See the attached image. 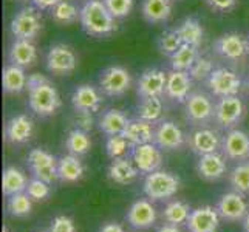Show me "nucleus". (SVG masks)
I'll list each match as a JSON object with an SVG mask.
<instances>
[{"instance_id":"35","label":"nucleus","mask_w":249,"mask_h":232,"mask_svg":"<svg viewBox=\"0 0 249 232\" xmlns=\"http://www.w3.org/2000/svg\"><path fill=\"white\" fill-rule=\"evenodd\" d=\"M65 147L71 155L82 157V155H87L90 152L91 140L87 132L81 130V128H73V130L68 132V135H67Z\"/></svg>"},{"instance_id":"26","label":"nucleus","mask_w":249,"mask_h":232,"mask_svg":"<svg viewBox=\"0 0 249 232\" xmlns=\"http://www.w3.org/2000/svg\"><path fill=\"white\" fill-rule=\"evenodd\" d=\"M108 178L116 184H130L133 183L140 175V170L136 167L133 161L124 158H116L111 160L108 166Z\"/></svg>"},{"instance_id":"57","label":"nucleus","mask_w":249,"mask_h":232,"mask_svg":"<svg viewBox=\"0 0 249 232\" xmlns=\"http://www.w3.org/2000/svg\"><path fill=\"white\" fill-rule=\"evenodd\" d=\"M42 232H50V231H42Z\"/></svg>"},{"instance_id":"21","label":"nucleus","mask_w":249,"mask_h":232,"mask_svg":"<svg viewBox=\"0 0 249 232\" xmlns=\"http://www.w3.org/2000/svg\"><path fill=\"white\" fill-rule=\"evenodd\" d=\"M221 144L223 140L212 128H198V130L192 132L191 136H189V147L196 155H200V157L201 155L218 152Z\"/></svg>"},{"instance_id":"22","label":"nucleus","mask_w":249,"mask_h":232,"mask_svg":"<svg viewBox=\"0 0 249 232\" xmlns=\"http://www.w3.org/2000/svg\"><path fill=\"white\" fill-rule=\"evenodd\" d=\"M226 170V161L218 152L201 155L198 158V162H196V172L206 181H218L220 178L225 177Z\"/></svg>"},{"instance_id":"38","label":"nucleus","mask_w":249,"mask_h":232,"mask_svg":"<svg viewBox=\"0 0 249 232\" xmlns=\"http://www.w3.org/2000/svg\"><path fill=\"white\" fill-rule=\"evenodd\" d=\"M6 209L13 217H25L28 215L33 209V200L28 196L27 192H19L11 196H8Z\"/></svg>"},{"instance_id":"6","label":"nucleus","mask_w":249,"mask_h":232,"mask_svg":"<svg viewBox=\"0 0 249 232\" xmlns=\"http://www.w3.org/2000/svg\"><path fill=\"white\" fill-rule=\"evenodd\" d=\"M132 87V76L124 67L111 65L99 74V90L107 96H123Z\"/></svg>"},{"instance_id":"47","label":"nucleus","mask_w":249,"mask_h":232,"mask_svg":"<svg viewBox=\"0 0 249 232\" xmlns=\"http://www.w3.org/2000/svg\"><path fill=\"white\" fill-rule=\"evenodd\" d=\"M237 2L238 0H206V3H208L211 10L217 13H228L234 10Z\"/></svg>"},{"instance_id":"24","label":"nucleus","mask_w":249,"mask_h":232,"mask_svg":"<svg viewBox=\"0 0 249 232\" xmlns=\"http://www.w3.org/2000/svg\"><path fill=\"white\" fill-rule=\"evenodd\" d=\"M8 57L13 65L28 68L37 61V48L28 39H14L8 51Z\"/></svg>"},{"instance_id":"51","label":"nucleus","mask_w":249,"mask_h":232,"mask_svg":"<svg viewBox=\"0 0 249 232\" xmlns=\"http://www.w3.org/2000/svg\"><path fill=\"white\" fill-rule=\"evenodd\" d=\"M157 232H181L178 229V226H175V225H164V226H161Z\"/></svg>"},{"instance_id":"55","label":"nucleus","mask_w":249,"mask_h":232,"mask_svg":"<svg viewBox=\"0 0 249 232\" xmlns=\"http://www.w3.org/2000/svg\"><path fill=\"white\" fill-rule=\"evenodd\" d=\"M248 93H249V82H248Z\"/></svg>"},{"instance_id":"4","label":"nucleus","mask_w":249,"mask_h":232,"mask_svg":"<svg viewBox=\"0 0 249 232\" xmlns=\"http://www.w3.org/2000/svg\"><path fill=\"white\" fill-rule=\"evenodd\" d=\"M10 31L14 39L34 40L42 31V16L36 6H25L17 11L10 23Z\"/></svg>"},{"instance_id":"20","label":"nucleus","mask_w":249,"mask_h":232,"mask_svg":"<svg viewBox=\"0 0 249 232\" xmlns=\"http://www.w3.org/2000/svg\"><path fill=\"white\" fill-rule=\"evenodd\" d=\"M34 132V123L28 115H16L5 127V136L10 144H25L31 140Z\"/></svg>"},{"instance_id":"41","label":"nucleus","mask_w":249,"mask_h":232,"mask_svg":"<svg viewBox=\"0 0 249 232\" xmlns=\"http://www.w3.org/2000/svg\"><path fill=\"white\" fill-rule=\"evenodd\" d=\"M234 191L240 194H249V162H243L232 169L229 175Z\"/></svg>"},{"instance_id":"2","label":"nucleus","mask_w":249,"mask_h":232,"mask_svg":"<svg viewBox=\"0 0 249 232\" xmlns=\"http://www.w3.org/2000/svg\"><path fill=\"white\" fill-rule=\"evenodd\" d=\"M179 189V178L170 172L155 170L145 175L142 191L145 196L153 201H162L172 198Z\"/></svg>"},{"instance_id":"50","label":"nucleus","mask_w":249,"mask_h":232,"mask_svg":"<svg viewBox=\"0 0 249 232\" xmlns=\"http://www.w3.org/2000/svg\"><path fill=\"white\" fill-rule=\"evenodd\" d=\"M98 232H125L123 226H119L118 223H107V225L102 226Z\"/></svg>"},{"instance_id":"11","label":"nucleus","mask_w":249,"mask_h":232,"mask_svg":"<svg viewBox=\"0 0 249 232\" xmlns=\"http://www.w3.org/2000/svg\"><path fill=\"white\" fill-rule=\"evenodd\" d=\"M166 82L167 73H164L160 68H147L140 76L136 82V94L140 99L145 98H161L166 94Z\"/></svg>"},{"instance_id":"29","label":"nucleus","mask_w":249,"mask_h":232,"mask_svg":"<svg viewBox=\"0 0 249 232\" xmlns=\"http://www.w3.org/2000/svg\"><path fill=\"white\" fill-rule=\"evenodd\" d=\"M127 123H128V118L124 111L118 108H110L102 113V116L98 121V125H99V130L104 135L113 136V135H123Z\"/></svg>"},{"instance_id":"45","label":"nucleus","mask_w":249,"mask_h":232,"mask_svg":"<svg viewBox=\"0 0 249 232\" xmlns=\"http://www.w3.org/2000/svg\"><path fill=\"white\" fill-rule=\"evenodd\" d=\"M50 232H76L74 221L70 217L65 215H57L53 223H51Z\"/></svg>"},{"instance_id":"58","label":"nucleus","mask_w":249,"mask_h":232,"mask_svg":"<svg viewBox=\"0 0 249 232\" xmlns=\"http://www.w3.org/2000/svg\"><path fill=\"white\" fill-rule=\"evenodd\" d=\"M19 2H22V0H19Z\"/></svg>"},{"instance_id":"53","label":"nucleus","mask_w":249,"mask_h":232,"mask_svg":"<svg viewBox=\"0 0 249 232\" xmlns=\"http://www.w3.org/2000/svg\"><path fill=\"white\" fill-rule=\"evenodd\" d=\"M246 45H248V53H249V36L246 37Z\"/></svg>"},{"instance_id":"52","label":"nucleus","mask_w":249,"mask_h":232,"mask_svg":"<svg viewBox=\"0 0 249 232\" xmlns=\"http://www.w3.org/2000/svg\"><path fill=\"white\" fill-rule=\"evenodd\" d=\"M243 231L249 232V212L246 214V217L243 218Z\"/></svg>"},{"instance_id":"28","label":"nucleus","mask_w":249,"mask_h":232,"mask_svg":"<svg viewBox=\"0 0 249 232\" xmlns=\"http://www.w3.org/2000/svg\"><path fill=\"white\" fill-rule=\"evenodd\" d=\"M28 76L25 74V68L17 65H6L2 73V87L5 93L17 94L27 90Z\"/></svg>"},{"instance_id":"59","label":"nucleus","mask_w":249,"mask_h":232,"mask_svg":"<svg viewBox=\"0 0 249 232\" xmlns=\"http://www.w3.org/2000/svg\"><path fill=\"white\" fill-rule=\"evenodd\" d=\"M248 160H249V158H248Z\"/></svg>"},{"instance_id":"33","label":"nucleus","mask_w":249,"mask_h":232,"mask_svg":"<svg viewBox=\"0 0 249 232\" xmlns=\"http://www.w3.org/2000/svg\"><path fill=\"white\" fill-rule=\"evenodd\" d=\"M198 57H200L198 47L183 44L181 47H179V50H177L169 59H170L172 70L189 71V70H191V67L195 64V61Z\"/></svg>"},{"instance_id":"19","label":"nucleus","mask_w":249,"mask_h":232,"mask_svg":"<svg viewBox=\"0 0 249 232\" xmlns=\"http://www.w3.org/2000/svg\"><path fill=\"white\" fill-rule=\"evenodd\" d=\"M192 82L194 79L189 74V71L172 70L170 73H167V82H166L167 98L179 102V104H184L186 99L191 96Z\"/></svg>"},{"instance_id":"42","label":"nucleus","mask_w":249,"mask_h":232,"mask_svg":"<svg viewBox=\"0 0 249 232\" xmlns=\"http://www.w3.org/2000/svg\"><path fill=\"white\" fill-rule=\"evenodd\" d=\"M213 70H215V68H213V64H212L211 59L200 56L195 61V64L191 67L189 74H191V77L194 81H208V77L212 74Z\"/></svg>"},{"instance_id":"23","label":"nucleus","mask_w":249,"mask_h":232,"mask_svg":"<svg viewBox=\"0 0 249 232\" xmlns=\"http://www.w3.org/2000/svg\"><path fill=\"white\" fill-rule=\"evenodd\" d=\"M127 221L135 229H149L157 221V211L149 200H138L127 211Z\"/></svg>"},{"instance_id":"32","label":"nucleus","mask_w":249,"mask_h":232,"mask_svg":"<svg viewBox=\"0 0 249 232\" xmlns=\"http://www.w3.org/2000/svg\"><path fill=\"white\" fill-rule=\"evenodd\" d=\"M27 184H28L27 175H25L20 169L10 166L3 170V177H2V192H3V195L11 196L14 194L25 192Z\"/></svg>"},{"instance_id":"56","label":"nucleus","mask_w":249,"mask_h":232,"mask_svg":"<svg viewBox=\"0 0 249 232\" xmlns=\"http://www.w3.org/2000/svg\"><path fill=\"white\" fill-rule=\"evenodd\" d=\"M82 2H89V0H82Z\"/></svg>"},{"instance_id":"30","label":"nucleus","mask_w":249,"mask_h":232,"mask_svg":"<svg viewBox=\"0 0 249 232\" xmlns=\"http://www.w3.org/2000/svg\"><path fill=\"white\" fill-rule=\"evenodd\" d=\"M175 30L178 33V36L181 37L183 44L194 45L198 48L201 47L203 39H204V28L196 17H186Z\"/></svg>"},{"instance_id":"43","label":"nucleus","mask_w":249,"mask_h":232,"mask_svg":"<svg viewBox=\"0 0 249 232\" xmlns=\"http://www.w3.org/2000/svg\"><path fill=\"white\" fill-rule=\"evenodd\" d=\"M25 192L28 194V196L33 201H42L48 198V195H50V183L42 181V179L33 177L31 179H28Z\"/></svg>"},{"instance_id":"36","label":"nucleus","mask_w":249,"mask_h":232,"mask_svg":"<svg viewBox=\"0 0 249 232\" xmlns=\"http://www.w3.org/2000/svg\"><path fill=\"white\" fill-rule=\"evenodd\" d=\"M136 115L149 123H157L162 115V101L161 98H145L141 99L136 107Z\"/></svg>"},{"instance_id":"31","label":"nucleus","mask_w":249,"mask_h":232,"mask_svg":"<svg viewBox=\"0 0 249 232\" xmlns=\"http://www.w3.org/2000/svg\"><path fill=\"white\" fill-rule=\"evenodd\" d=\"M57 175L64 183H78L84 177V164L76 155H65L57 162Z\"/></svg>"},{"instance_id":"54","label":"nucleus","mask_w":249,"mask_h":232,"mask_svg":"<svg viewBox=\"0 0 249 232\" xmlns=\"http://www.w3.org/2000/svg\"><path fill=\"white\" fill-rule=\"evenodd\" d=\"M2 232H10V231H8V228H6V226H3V228H2Z\"/></svg>"},{"instance_id":"27","label":"nucleus","mask_w":249,"mask_h":232,"mask_svg":"<svg viewBox=\"0 0 249 232\" xmlns=\"http://www.w3.org/2000/svg\"><path fill=\"white\" fill-rule=\"evenodd\" d=\"M141 13L152 25L166 23L172 16V0H142Z\"/></svg>"},{"instance_id":"40","label":"nucleus","mask_w":249,"mask_h":232,"mask_svg":"<svg viewBox=\"0 0 249 232\" xmlns=\"http://www.w3.org/2000/svg\"><path fill=\"white\" fill-rule=\"evenodd\" d=\"M181 45H183V40L178 36L177 30H166L157 40V47L160 50V53L169 57L174 54L177 50H179Z\"/></svg>"},{"instance_id":"25","label":"nucleus","mask_w":249,"mask_h":232,"mask_svg":"<svg viewBox=\"0 0 249 232\" xmlns=\"http://www.w3.org/2000/svg\"><path fill=\"white\" fill-rule=\"evenodd\" d=\"M123 135L130 141L132 145L153 143V140H155V128H153L152 123L136 116L128 119Z\"/></svg>"},{"instance_id":"10","label":"nucleus","mask_w":249,"mask_h":232,"mask_svg":"<svg viewBox=\"0 0 249 232\" xmlns=\"http://www.w3.org/2000/svg\"><path fill=\"white\" fill-rule=\"evenodd\" d=\"M245 116V104L243 101L238 98V94L232 96H223L215 102V113L213 119L221 127H234L238 124Z\"/></svg>"},{"instance_id":"7","label":"nucleus","mask_w":249,"mask_h":232,"mask_svg":"<svg viewBox=\"0 0 249 232\" xmlns=\"http://www.w3.org/2000/svg\"><path fill=\"white\" fill-rule=\"evenodd\" d=\"M184 113L187 121H191L195 125H204L213 118L215 104L206 93L195 91L191 93V96L184 102Z\"/></svg>"},{"instance_id":"12","label":"nucleus","mask_w":249,"mask_h":232,"mask_svg":"<svg viewBox=\"0 0 249 232\" xmlns=\"http://www.w3.org/2000/svg\"><path fill=\"white\" fill-rule=\"evenodd\" d=\"M213 51L226 61L237 62L248 53L246 37L238 33H226L213 42Z\"/></svg>"},{"instance_id":"18","label":"nucleus","mask_w":249,"mask_h":232,"mask_svg":"<svg viewBox=\"0 0 249 232\" xmlns=\"http://www.w3.org/2000/svg\"><path fill=\"white\" fill-rule=\"evenodd\" d=\"M221 149L225 157L232 161H242L249 158V136L243 130L232 128L223 138Z\"/></svg>"},{"instance_id":"15","label":"nucleus","mask_w":249,"mask_h":232,"mask_svg":"<svg viewBox=\"0 0 249 232\" xmlns=\"http://www.w3.org/2000/svg\"><path fill=\"white\" fill-rule=\"evenodd\" d=\"M220 218L217 209L211 206H201L191 212L186 225L189 232H217Z\"/></svg>"},{"instance_id":"17","label":"nucleus","mask_w":249,"mask_h":232,"mask_svg":"<svg viewBox=\"0 0 249 232\" xmlns=\"http://www.w3.org/2000/svg\"><path fill=\"white\" fill-rule=\"evenodd\" d=\"M102 104V94L101 91L90 84L78 85L71 94V106L74 111H87V113H94L98 111Z\"/></svg>"},{"instance_id":"48","label":"nucleus","mask_w":249,"mask_h":232,"mask_svg":"<svg viewBox=\"0 0 249 232\" xmlns=\"http://www.w3.org/2000/svg\"><path fill=\"white\" fill-rule=\"evenodd\" d=\"M48 82V79L44 76V74H40V73H33L28 76V84H27V90L30 89H34V87H37V85H42V84H45Z\"/></svg>"},{"instance_id":"44","label":"nucleus","mask_w":249,"mask_h":232,"mask_svg":"<svg viewBox=\"0 0 249 232\" xmlns=\"http://www.w3.org/2000/svg\"><path fill=\"white\" fill-rule=\"evenodd\" d=\"M115 19H124L133 10V0H102Z\"/></svg>"},{"instance_id":"34","label":"nucleus","mask_w":249,"mask_h":232,"mask_svg":"<svg viewBox=\"0 0 249 232\" xmlns=\"http://www.w3.org/2000/svg\"><path fill=\"white\" fill-rule=\"evenodd\" d=\"M51 11V19L59 25H71L79 20L81 8L71 0H61Z\"/></svg>"},{"instance_id":"37","label":"nucleus","mask_w":249,"mask_h":232,"mask_svg":"<svg viewBox=\"0 0 249 232\" xmlns=\"http://www.w3.org/2000/svg\"><path fill=\"white\" fill-rule=\"evenodd\" d=\"M191 206L184 201H172L166 206L164 212H162V218H164L169 225H181V223H186L189 215H191Z\"/></svg>"},{"instance_id":"46","label":"nucleus","mask_w":249,"mask_h":232,"mask_svg":"<svg viewBox=\"0 0 249 232\" xmlns=\"http://www.w3.org/2000/svg\"><path fill=\"white\" fill-rule=\"evenodd\" d=\"M76 128H81L84 132H90L93 125H94V119L91 113H87V111H76Z\"/></svg>"},{"instance_id":"5","label":"nucleus","mask_w":249,"mask_h":232,"mask_svg":"<svg viewBox=\"0 0 249 232\" xmlns=\"http://www.w3.org/2000/svg\"><path fill=\"white\" fill-rule=\"evenodd\" d=\"M47 70L57 76H68L71 74L76 67H78V56L74 50L67 44H54L51 45L47 57Z\"/></svg>"},{"instance_id":"3","label":"nucleus","mask_w":249,"mask_h":232,"mask_svg":"<svg viewBox=\"0 0 249 232\" xmlns=\"http://www.w3.org/2000/svg\"><path fill=\"white\" fill-rule=\"evenodd\" d=\"M28 106L40 118H47L56 113L61 107V96L59 91L50 81L28 90Z\"/></svg>"},{"instance_id":"8","label":"nucleus","mask_w":249,"mask_h":232,"mask_svg":"<svg viewBox=\"0 0 249 232\" xmlns=\"http://www.w3.org/2000/svg\"><path fill=\"white\" fill-rule=\"evenodd\" d=\"M57 162L56 157L44 149H33L28 153V167L33 177H36L42 181L54 183L59 178L57 175Z\"/></svg>"},{"instance_id":"14","label":"nucleus","mask_w":249,"mask_h":232,"mask_svg":"<svg viewBox=\"0 0 249 232\" xmlns=\"http://www.w3.org/2000/svg\"><path fill=\"white\" fill-rule=\"evenodd\" d=\"M161 150H179L186 143L184 132L174 121H162L155 128V140Z\"/></svg>"},{"instance_id":"9","label":"nucleus","mask_w":249,"mask_h":232,"mask_svg":"<svg viewBox=\"0 0 249 232\" xmlns=\"http://www.w3.org/2000/svg\"><path fill=\"white\" fill-rule=\"evenodd\" d=\"M206 84H208L209 90L218 98L232 96V94H238V91L242 90V77L225 67L215 68L208 77Z\"/></svg>"},{"instance_id":"16","label":"nucleus","mask_w":249,"mask_h":232,"mask_svg":"<svg viewBox=\"0 0 249 232\" xmlns=\"http://www.w3.org/2000/svg\"><path fill=\"white\" fill-rule=\"evenodd\" d=\"M217 211L220 214V217L226 221H238L243 220L248 214V203L243 198V194H240L237 191L228 192L225 195H221V198L218 200Z\"/></svg>"},{"instance_id":"13","label":"nucleus","mask_w":249,"mask_h":232,"mask_svg":"<svg viewBox=\"0 0 249 232\" xmlns=\"http://www.w3.org/2000/svg\"><path fill=\"white\" fill-rule=\"evenodd\" d=\"M132 158L141 174H152V172L160 170V167L162 164L161 149L155 143H145V144L133 145Z\"/></svg>"},{"instance_id":"39","label":"nucleus","mask_w":249,"mask_h":232,"mask_svg":"<svg viewBox=\"0 0 249 232\" xmlns=\"http://www.w3.org/2000/svg\"><path fill=\"white\" fill-rule=\"evenodd\" d=\"M130 149H133V145L130 144V141H128L124 135L107 136V141H106V152H107V157H108L110 160L124 158Z\"/></svg>"},{"instance_id":"49","label":"nucleus","mask_w":249,"mask_h":232,"mask_svg":"<svg viewBox=\"0 0 249 232\" xmlns=\"http://www.w3.org/2000/svg\"><path fill=\"white\" fill-rule=\"evenodd\" d=\"M59 2H61V0H33V5L36 6L39 11H42V10H53Z\"/></svg>"},{"instance_id":"1","label":"nucleus","mask_w":249,"mask_h":232,"mask_svg":"<svg viewBox=\"0 0 249 232\" xmlns=\"http://www.w3.org/2000/svg\"><path fill=\"white\" fill-rule=\"evenodd\" d=\"M115 17L110 14L102 0H89L81 6L79 22L84 31L93 37L108 36L116 30Z\"/></svg>"}]
</instances>
